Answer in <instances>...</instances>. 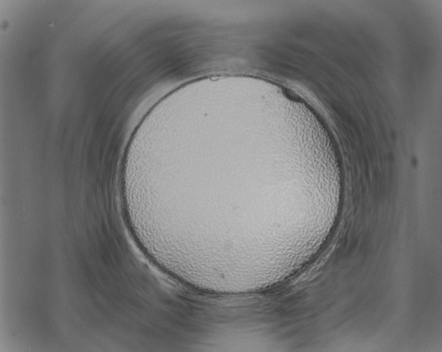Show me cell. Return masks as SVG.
<instances>
[{
    "mask_svg": "<svg viewBox=\"0 0 442 352\" xmlns=\"http://www.w3.org/2000/svg\"><path fill=\"white\" fill-rule=\"evenodd\" d=\"M255 131L250 119H215L153 145L143 159L150 211L164 235L190 255L225 265L251 261L282 242L287 222L301 214L299 205L310 203L316 178L267 179L315 169L266 177L272 170L266 172L256 153Z\"/></svg>",
    "mask_w": 442,
    "mask_h": 352,
    "instance_id": "cell-1",
    "label": "cell"
}]
</instances>
